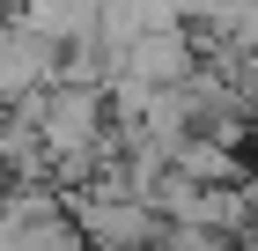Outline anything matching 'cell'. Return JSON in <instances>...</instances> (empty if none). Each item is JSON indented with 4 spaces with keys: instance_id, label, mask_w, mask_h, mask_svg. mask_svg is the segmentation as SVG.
Listing matches in <instances>:
<instances>
[{
    "instance_id": "6da1fadb",
    "label": "cell",
    "mask_w": 258,
    "mask_h": 251,
    "mask_svg": "<svg viewBox=\"0 0 258 251\" xmlns=\"http://www.w3.org/2000/svg\"><path fill=\"white\" fill-rule=\"evenodd\" d=\"M192 74H199L192 30H148V37H133L125 59H118V81H133V89H148V96H170V89H184Z\"/></svg>"
},
{
    "instance_id": "7a4b0ae2",
    "label": "cell",
    "mask_w": 258,
    "mask_h": 251,
    "mask_svg": "<svg viewBox=\"0 0 258 251\" xmlns=\"http://www.w3.org/2000/svg\"><path fill=\"white\" fill-rule=\"evenodd\" d=\"M44 89H59V44H44L22 22H0V104L44 96Z\"/></svg>"
},
{
    "instance_id": "3957f363",
    "label": "cell",
    "mask_w": 258,
    "mask_h": 251,
    "mask_svg": "<svg viewBox=\"0 0 258 251\" xmlns=\"http://www.w3.org/2000/svg\"><path fill=\"white\" fill-rule=\"evenodd\" d=\"M0 22H15V0H0Z\"/></svg>"
}]
</instances>
